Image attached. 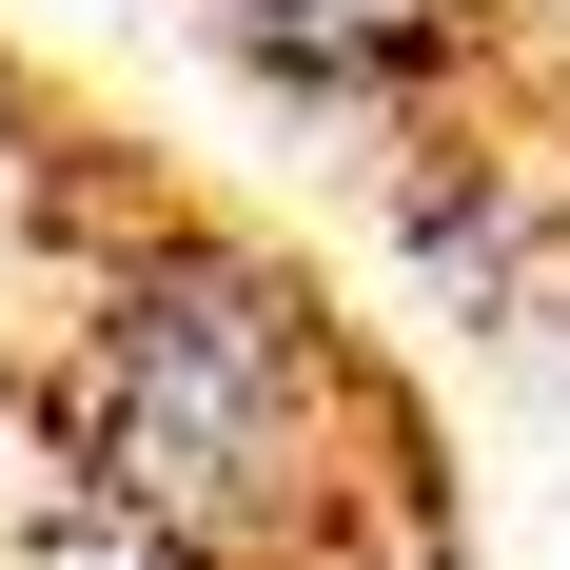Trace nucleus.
I'll list each match as a JSON object with an SVG mask.
<instances>
[{"mask_svg":"<svg viewBox=\"0 0 570 570\" xmlns=\"http://www.w3.org/2000/svg\"><path fill=\"white\" fill-rule=\"evenodd\" d=\"M512 20H531V40H551V59H570V0H512Z\"/></svg>","mask_w":570,"mask_h":570,"instance_id":"obj_2","label":"nucleus"},{"mask_svg":"<svg viewBox=\"0 0 570 570\" xmlns=\"http://www.w3.org/2000/svg\"><path fill=\"white\" fill-rule=\"evenodd\" d=\"M276 99H394V79H433V59L472 40V0H197Z\"/></svg>","mask_w":570,"mask_h":570,"instance_id":"obj_1","label":"nucleus"}]
</instances>
